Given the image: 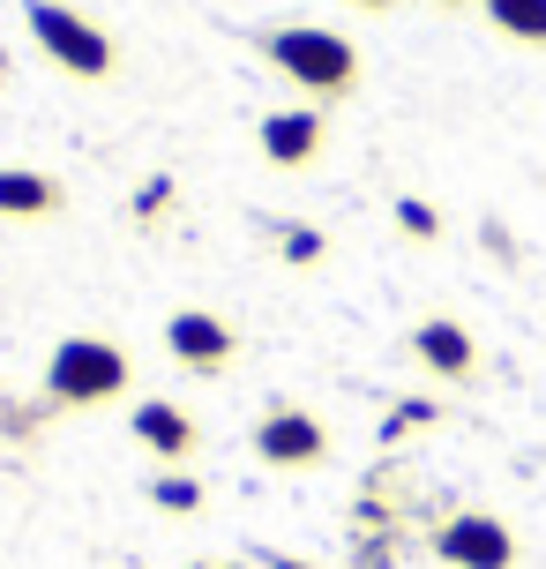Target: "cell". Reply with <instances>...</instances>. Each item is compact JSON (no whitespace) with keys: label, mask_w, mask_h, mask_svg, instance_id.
Listing matches in <instances>:
<instances>
[{"label":"cell","mask_w":546,"mask_h":569,"mask_svg":"<svg viewBox=\"0 0 546 569\" xmlns=\"http://www.w3.org/2000/svg\"><path fill=\"white\" fill-rule=\"evenodd\" d=\"M330 420H322L315 405H292V398H270L255 420V457L270 465V472H315V465H330Z\"/></svg>","instance_id":"obj_4"},{"label":"cell","mask_w":546,"mask_h":569,"mask_svg":"<svg viewBox=\"0 0 546 569\" xmlns=\"http://www.w3.org/2000/svg\"><path fill=\"white\" fill-rule=\"evenodd\" d=\"M0 83H8V60H0Z\"/></svg>","instance_id":"obj_22"},{"label":"cell","mask_w":546,"mask_h":569,"mask_svg":"<svg viewBox=\"0 0 546 569\" xmlns=\"http://www.w3.org/2000/svg\"><path fill=\"white\" fill-rule=\"evenodd\" d=\"M412 360L434 375V382H479V338L464 330L457 315H427L412 330Z\"/></svg>","instance_id":"obj_8"},{"label":"cell","mask_w":546,"mask_h":569,"mask_svg":"<svg viewBox=\"0 0 546 569\" xmlns=\"http://www.w3.org/2000/svg\"><path fill=\"white\" fill-rule=\"evenodd\" d=\"M158 202H173V180H150L143 196H135V210H143V218H150V210H158Z\"/></svg>","instance_id":"obj_18"},{"label":"cell","mask_w":546,"mask_h":569,"mask_svg":"<svg viewBox=\"0 0 546 569\" xmlns=\"http://www.w3.org/2000/svg\"><path fill=\"white\" fill-rule=\"evenodd\" d=\"M150 502H158V510H173V517H195L202 510V480H188L180 465H165V472L150 480Z\"/></svg>","instance_id":"obj_12"},{"label":"cell","mask_w":546,"mask_h":569,"mask_svg":"<svg viewBox=\"0 0 546 569\" xmlns=\"http://www.w3.org/2000/svg\"><path fill=\"white\" fill-rule=\"evenodd\" d=\"M434 8H472V0H434Z\"/></svg>","instance_id":"obj_21"},{"label":"cell","mask_w":546,"mask_h":569,"mask_svg":"<svg viewBox=\"0 0 546 569\" xmlns=\"http://www.w3.org/2000/svg\"><path fill=\"white\" fill-rule=\"evenodd\" d=\"M442 420V405L434 398H397L390 405V420H382V442H397V435H419V427Z\"/></svg>","instance_id":"obj_15"},{"label":"cell","mask_w":546,"mask_h":569,"mask_svg":"<svg viewBox=\"0 0 546 569\" xmlns=\"http://www.w3.org/2000/svg\"><path fill=\"white\" fill-rule=\"evenodd\" d=\"M188 569H255V562H188Z\"/></svg>","instance_id":"obj_20"},{"label":"cell","mask_w":546,"mask_h":569,"mask_svg":"<svg viewBox=\"0 0 546 569\" xmlns=\"http://www.w3.org/2000/svg\"><path fill=\"white\" fill-rule=\"evenodd\" d=\"M427 547H434V562H449V569H517V532L487 510H449L427 532Z\"/></svg>","instance_id":"obj_5"},{"label":"cell","mask_w":546,"mask_h":569,"mask_svg":"<svg viewBox=\"0 0 546 569\" xmlns=\"http://www.w3.org/2000/svg\"><path fill=\"white\" fill-rule=\"evenodd\" d=\"M38 420H53V412H46V398H38V405H16V398H0V435H8V442H23V435H30Z\"/></svg>","instance_id":"obj_16"},{"label":"cell","mask_w":546,"mask_h":569,"mask_svg":"<svg viewBox=\"0 0 546 569\" xmlns=\"http://www.w3.org/2000/svg\"><path fill=\"white\" fill-rule=\"evenodd\" d=\"M255 53L285 76L307 106H345L352 90H360V46H352L345 30L330 23H277V30H255Z\"/></svg>","instance_id":"obj_1"},{"label":"cell","mask_w":546,"mask_h":569,"mask_svg":"<svg viewBox=\"0 0 546 569\" xmlns=\"http://www.w3.org/2000/svg\"><path fill=\"white\" fill-rule=\"evenodd\" d=\"M322 248H330V240H322V226H277V256H285L292 270H315Z\"/></svg>","instance_id":"obj_14"},{"label":"cell","mask_w":546,"mask_h":569,"mask_svg":"<svg viewBox=\"0 0 546 569\" xmlns=\"http://www.w3.org/2000/svg\"><path fill=\"white\" fill-rule=\"evenodd\" d=\"M128 382H135V360H128L120 338H60L38 398H46L53 420H68V412H98V405L128 398Z\"/></svg>","instance_id":"obj_2"},{"label":"cell","mask_w":546,"mask_h":569,"mask_svg":"<svg viewBox=\"0 0 546 569\" xmlns=\"http://www.w3.org/2000/svg\"><path fill=\"white\" fill-rule=\"evenodd\" d=\"M255 150L277 172H300L330 150V113L322 106H285V113H262L255 120Z\"/></svg>","instance_id":"obj_7"},{"label":"cell","mask_w":546,"mask_h":569,"mask_svg":"<svg viewBox=\"0 0 546 569\" xmlns=\"http://www.w3.org/2000/svg\"><path fill=\"white\" fill-rule=\"evenodd\" d=\"M255 569H322V562H300V555H277V547H255Z\"/></svg>","instance_id":"obj_17"},{"label":"cell","mask_w":546,"mask_h":569,"mask_svg":"<svg viewBox=\"0 0 546 569\" xmlns=\"http://www.w3.org/2000/svg\"><path fill=\"white\" fill-rule=\"evenodd\" d=\"M397 232H404V240H419V248H434V240H442V210L419 202V196H397Z\"/></svg>","instance_id":"obj_13"},{"label":"cell","mask_w":546,"mask_h":569,"mask_svg":"<svg viewBox=\"0 0 546 569\" xmlns=\"http://www.w3.org/2000/svg\"><path fill=\"white\" fill-rule=\"evenodd\" d=\"M479 16H487L509 46H532L546 53V0H479Z\"/></svg>","instance_id":"obj_11"},{"label":"cell","mask_w":546,"mask_h":569,"mask_svg":"<svg viewBox=\"0 0 546 569\" xmlns=\"http://www.w3.org/2000/svg\"><path fill=\"white\" fill-rule=\"evenodd\" d=\"M128 427H135V442H143L158 465H188V457L202 450L195 412H188V405H173V398H143L135 412H128Z\"/></svg>","instance_id":"obj_9"},{"label":"cell","mask_w":546,"mask_h":569,"mask_svg":"<svg viewBox=\"0 0 546 569\" xmlns=\"http://www.w3.org/2000/svg\"><path fill=\"white\" fill-rule=\"evenodd\" d=\"M60 210H68V188L53 172L0 166V218H60Z\"/></svg>","instance_id":"obj_10"},{"label":"cell","mask_w":546,"mask_h":569,"mask_svg":"<svg viewBox=\"0 0 546 569\" xmlns=\"http://www.w3.org/2000/svg\"><path fill=\"white\" fill-rule=\"evenodd\" d=\"M23 30L38 38V53L53 60L60 76H75V83H113L120 76L113 30H98L83 8H68V0H23Z\"/></svg>","instance_id":"obj_3"},{"label":"cell","mask_w":546,"mask_h":569,"mask_svg":"<svg viewBox=\"0 0 546 569\" xmlns=\"http://www.w3.org/2000/svg\"><path fill=\"white\" fill-rule=\"evenodd\" d=\"M352 8H367V16H382V8H397V0H352Z\"/></svg>","instance_id":"obj_19"},{"label":"cell","mask_w":546,"mask_h":569,"mask_svg":"<svg viewBox=\"0 0 546 569\" xmlns=\"http://www.w3.org/2000/svg\"><path fill=\"white\" fill-rule=\"evenodd\" d=\"M165 352H173V368L218 382V375L240 360V330L210 308H180V315H165Z\"/></svg>","instance_id":"obj_6"}]
</instances>
